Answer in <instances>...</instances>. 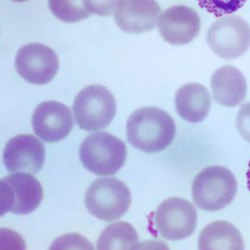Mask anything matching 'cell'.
Instances as JSON below:
<instances>
[{"label": "cell", "mask_w": 250, "mask_h": 250, "mask_svg": "<svg viewBox=\"0 0 250 250\" xmlns=\"http://www.w3.org/2000/svg\"><path fill=\"white\" fill-rule=\"evenodd\" d=\"M175 102L179 115L191 123L202 122L209 115L211 106L209 90L198 83L181 86L176 93Z\"/></svg>", "instance_id": "cell-15"}, {"label": "cell", "mask_w": 250, "mask_h": 250, "mask_svg": "<svg viewBox=\"0 0 250 250\" xmlns=\"http://www.w3.org/2000/svg\"><path fill=\"white\" fill-rule=\"evenodd\" d=\"M156 230L164 239H184L195 231L197 213L189 201L181 198L167 199L159 206L154 215Z\"/></svg>", "instance_id": "cell-8"}, {"label": "cell", "mask_w": 250, "mask_h": 250, "mask_svg": "<svg viewBox=\"0 0 250 250\" xmlns=\"http://www.w3.org/2000/svg\"><path fill=\"white\" fill-rule=\"evenodd\" d=\"M200 250H243L244 242L238 229L230 222L220 220L207 225L199 238Z\"/></svg>", "instance_id": "cell-16"}, {"label": "cell", "mask_w": 250, "mask_h": 250, "mask_svg": "<svg viewBox=\"0 0 250 250\" xmlns=\"http://www.w3.org/2000/svg\"><path fill=\"white\" fill-rule=\"evenodd\" d=\"M127 150L125 143L107 132L88 136L81 144L79 155L89 171L99 176H112L123 167Z\"/></svg>", "instance_id": "cell-2"}, {"label": "cell", "mask_w": 250, "mask_h": 250, "mask_svg": "<svg viewBox=\"0 0 250 250\" xmlns=\"http://www.w3.org/2000/svg\"><path fill=\"white\" fill-rule=\"evenodd\" d=\"M161 13L155 0H122L115 12V20L124 32L141 34L155 28Z\"/></svg>", "instance_id": "cell-13"}, {"label": "cell", "mask_w": 250, "mask_h": 250, "mask_svg": "<svg viewBox=\"0 0 250 250\" xmlns=\"http://www.w3.org/2000/svg\"><path fill=\"white\" fill-rule=\"evenodd\" d=\"M122 0H84L86 9L91 15L111 16L116 11Z\"/></svg>", "instance_id": "cell-20"}, {"label": "cell", "mask_w": 250, "mask_h": 250, "mask_svg": "<svg viewBox=\"0 0 250 250\" xmlns=\"http://www.w3.org/2000/svg\"><path fill=\"white\" fill-rule=\"evenodd\" d=\"M1 215L7 212L27 215L34 211L43 199L42 187L31 174L18 173L0 182Z\"/></svg>", "instance_id": "cell-7"}, {"label": "cell", "mask_w": 250, "mask_h": 250, "mask_svg": "<svg viewBox=\"0 0 250 250\" xmlns=\"http://www.w3.org/2000/svg\"><path fill=\"white\" fill-rule=\"evenodd\" d=\"M206 41L221 58L227 61L237 59L250 47V26L240 16H225L216 20L208 29Z\"/></svg>", "instance_id": "cell-6"}, {"label": "cell", "mask_w": 250, "mask_h": 250, "mask_svg": "<svg viewBox=\"0 0 250 250\" xmlns=\"http://www.w3.org/2000/svg\"><path fill=\"white\" fill-rule=\"evenodd\" d=\"M247 0H197L199 6L216 17L233 14L242 8Z\"/></svg>", "instance_id": "cell-19"}, {"label": "cell", "mask_w": 250, "mask_h": 250, "mask_svg": "<svg viewBox=\"0 0 250 250\" xmlns=\"http://www.w3.org/2000/svg\"><path fill=\"white\" fill-rule=\"evenodd\" d=\"M176 133L175 122L165 110L154 106L140 108L129 117L127 137L133 147L145 153L164 150Z\"/></svg>", "instance_id": "cell-1"}, {"label": "cell", "mask_w": 250, "mask_h": 250, "mask_svg": "<svg viewBox=\"0 0 250 250\" xmlns=\"http://www.w3.org/2000/svg\"><path fill=\"white\" fill-rule=\"evenodd\" d=\"M237 191L234 174L221 166L203 169L194 179L192 188L194 202L200 209L208 212L219 211L230 205Z\"/></svg>", "instance_id": "cell-3"}, {"label": "cell", "mask_w": 250, "mask_h": 250, "mask_svg": "<svg viewBox=\"0 0 250 250\" xmlns=\"http://www.w3.org/2000/svg\"><path fill=\"white\" fill-rule=\"evenodd\" d=\"M13 1H17V2H24V1H28V0H13Z\"/></svg>", "instance_id": "cell-23"}, {"label": "cell", "mask_w": 250, "mask_h": 250, "mask_svg": "<svg viewBox=\"0 0 250 250\" xmlns=\"http://www.w3.org/2000/svg\"><path fill=\"white\" fill-rule=\"evenodd\" d=\"M201 22L197 12L183 5L166 10L158 21L162 38L169 44L182 46L190 43L199 34Z\"/></svg>", "instance_id": "cell-10"}, {"label": "cell", "mask_w": 250, "mask_h": 250, "mask_svg": "<svg viewBox=\"0 0 250 250\" xmlns=\"http://www.w3.org/2000/svg\"><path fill=\"white\" fill-rule=\"evenodd\" d=\"M211 86L215 101L222 106L235 107L246 97L245 78L239 69L232 65L217 69L211 77Z\"/></svg>", "instance_id": "cell-14"}, {"label": "cell", "mask_w": 250, "mask_h": 250, "mask_svg": "<svg viewBox=\"0 0 250 250\" xmlns=\"http://www.w3.org/2000/svg\"><path fill=\"white\" fill-rule=\"evenodd\" d=\"M247 179V187L250 191V161L249 163L248 168L246 174Z\"/></svg>", "instance_id": "cell-22"}, {"label": "cell", "mask_w": 250, "mask_h": 250, "mask_svg": "<svg viewBox=\"0 0 250 250\" xmlns=\"http://www.w3.org/2000/svg\"><path fill=\"white\" fill-rule=\"evenodd\" d=\"M236 124L239 133L250 143V102L241 106L236 117Z\"/></svg>", "instance_id": "cell-21"}, {"label": "cell", "mask_w": 250, "mask_h": 250, "mask_svg": "<svg viewBox=\"0 0 250 250\" xmlns=\"http://www.w3.org/2000/svg\"><path fill=\"white\" fill-rule=\"evenodd\" d=\"M140 240L135 229L129 223L118 222L106 228L97 244L98 250H134Z\"/></svg>", "instance_id": "cell-17"}, {"label": "cell", "mask_w": 250, "mask_h": 250, "mask_svg": "<svg viewBox=\"0 0 250 250\" xmlns=\"http://www.w3.org/2000/svg\"><path fill=\"white\" fill-rule=\"evenodd\" d=\"M15 67L21 77L32 84L44 85L56 75L59 62L56 53L47 46L30 43L21 48L15 59Z\"/></svg>", "instance_id": "cell-9"}, {"label": "cell", "mask_w": 250, "mask_h": 250, "mask_svg": "<svg viewBox=\"0 0 250 250\" xmlns=\"http://www.w3.org/2000/svg\"><path fill=\"white\" fill-rule=\"evenodd\" d=\"M45 159L44 145L32 135H18L6 144L3 161L10 172L32 175L43 168Z\"/></svg>", "instance_id": "cell-12"}, {"label": "cell", "mask_w": 250, "mask_h": 250, "mask_svg": "<svg viewBox=\"0 0 250 250\" xmlns=\"http://www.w3.org/2000/svg\"><path fill=\"white\" fill-rule=\"evenodd\" d=\"M48 4L53 15L66 23L77 22L92 15L85 7L84 0H48Z\"/></svg>", "instance_id": "cell-18"}, {"label": "cell", "mask_w": 250, "mask_h": 250, "mask_svg": "<svg viewBox=\"0 0 250 250\" xmlns=\"http://www.w3.org/2000/svg\"><path fill=\"white\" fill-rule=\"evenodd\" d=\"M85 202L93 216L111 222L120 219L128 211L131 195L128 187L117 178H100L88 188Z\"/></svg>", "instance_id": "cell-5"}, {"label": "cell", "mask_w": 250, "mask_h": 250, "mask_svg": "<svg viewBox=\"0 0 250 250\" xmlns=\"http://www.w3.org/2000/svg\"><path fill=\"white\" fill-rule=\"evenodd\" d=\"M32 124L35 134L47 143L57 142L65 139L74 126L69 107L55 101L39 104L34 110Z\"/></svg>", "instance_id": "cell-11"}, {"label": "cell", "mask_w": 250, "mask_h": 250, "mask_svg": "<svg viewBox=\"0 0 250 250\" xmlns=\"http://www.w3.org/2000/svg\"><path fill=\"white\" fill-rule=\"evenodd\" d=\"M73 110L76 122L82 129L96 131L110 124L116 114V101L105 86L89 85L76 96Z\"/></svg>", "instance_id": "cell-4"}]
</instances>
